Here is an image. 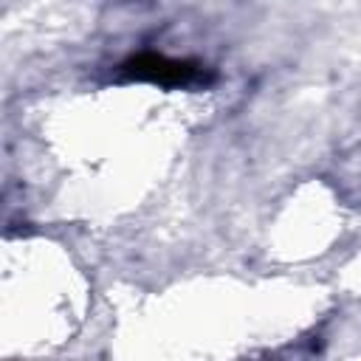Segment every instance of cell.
<instances>
[{"label":"cell","instance_id":"1","mask_svg":"<svg viewBox=\"0 0 361 361\" xmlns=\"http://www.w3.org/2000/svg\"><path fill=\"white\" fill-rule=\"evenodd\" d=\"M118 73L127 79H147L166 87H189V85H209V68L192 59H169L161 54H138L118 65Z\"/></svg>","mask_w":361,"mask_h":361}]
</instances>
